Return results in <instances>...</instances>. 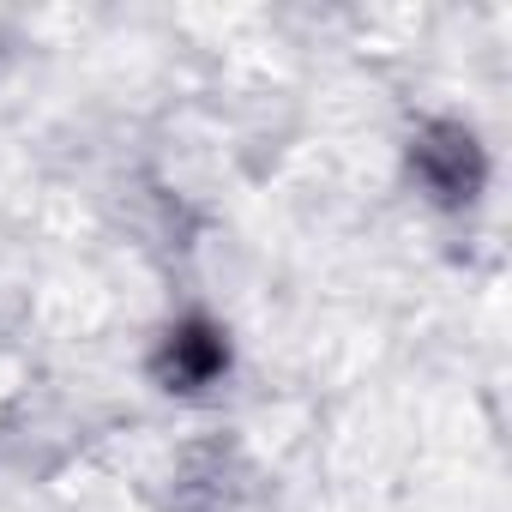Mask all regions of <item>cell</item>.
Listing matches in <instances>:
<instances>
[{"mask_svg": "<svg viewBox=\"0 0 512 512\" xmlns=\"http://www.w3.org/2000/svg\"><path fill=\"white\" fill-rule=\"evenodd\" d=\"M229 374V332L217 320H175L157 350V380L163 392H205Z\"/></svg>", "mask_w": 512, "mask_h": 512, "instance_id": "6da1fadb", "label": "cell"}]
</instances>
